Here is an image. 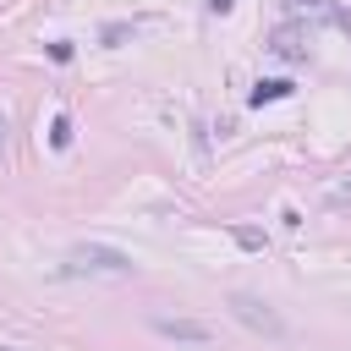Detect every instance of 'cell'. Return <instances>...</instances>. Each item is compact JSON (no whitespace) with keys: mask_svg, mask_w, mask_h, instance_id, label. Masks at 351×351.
I'll return each instance as SVG.
<instances>
[{"mask_svg":"<svg viewBox=\"0 0 351 351\" xmlns=\"http://www.w3.org/2000/svg\"><path fill=\"white\" fill-rule=\"evenodd\" d=\"M49 148H71V121H66V115L49 121Z\"/></svg>","mask_w":351,"mask_h":351,"instance_id":"9","label":"cell"},{"mask_svg":"<svg viewBox=\"0 0 351 351\" xmlns=\"http://www.w3.org/2000/svg\"><path fill=\"white\" fill-rule=\"evenodd\" d=\"M296 93V82L291 77H258L252 82V93H247V104L252 110H263V104H280V99H291Z\"/></svg>","mask_w":351,"mask_h":351,"instance_id":"4","label":"cell"},{"mask_svg":"<svg viewBox=\"0 0 351 351\" xmlns=\"http://www.w3.org/2000/svg\"><path fill=\"white\" fill-rule=\"evenodd\" d=\"M154 329H159L165 340H181V346H208V340H214V329H208L203 318H165V313H159Z\"/></svg>","mask_w":351,"mask_h":351,"instance_id":"3","label":"cell"},{"mask_svg":"<svg viewBox=\"0 0 351 351\" xmlns=\"http://www.w3.org/2000/svg\"><path fill=\"white\" fill-rule=\"evenodd\" d=\"M269 49H274L280 60H302V55H307V38H302L296 27H280V33L269 38Z\"/></svg>","mask_w":351,"mask_h":351,"instance_id":"6","label":"cell"},{"mask_svg":"<svg viewBox=\"0 0 351 351\" xmlns=\"http://www.w3.org/2000/svg\"><path fill=\"white\" fill-rule=\"evenodd\" d=\"M230 313H236V318H241L252 335H263V340H285V318H280V313H274L263 296H247V291H236V296H230Z\"/></svg>","mask_w":351,"mask_h":351,"instance_id":"2","label":"cell"},{"mask_svg":"<svg viewBox=\"0 0 351 351\" xmlns=\"http://www.w3.org/2000/svg\"><path fill=\"white\" fill-rule=\"evenodd\" d=\"M230 241H236V247H247V252H263V247H269V236H263V230H252V225H230Z\"/></svg>","mask_w":351,"mask_h":351,"instance_id":"7","label":"cell"},{"mask_svg":"<svg viewBox=\"0 0 351 351\" xmlns=\"http://www.w3.org/2000/svg\"><path fill=\"white\" fill-rule=\"evenodd\" d=\"M280 11H285V22H329L335 16L329 0H280Z\"/></svg>","mask_w":351,"mask_h":351,"instance_id":"5","label":"cell"},{"mask_svg":"<svg viewBox=\"0 0 351 351\" xmlns=\"http://www.w3.org/2000/svg\"><path fill=\"white\" fill-rule=\"evenodd\" d=\"M132 33H137V27H132V22H104V27H99V38H104V44H110V49H115V44H126V38H132Z\"/></svg>","mask_w":351,"mask_h":351,"instance_id":"8","label":"cell"},{"mask_svg":"<svg viewBox=\"0 0 351 351\" xmlns=\"http://www.w3.org/2000/svg\"><path fill=\"white\" fill-rule=\"evenodd\" d=\"M66 274H132V258L121 247H99V241H82L66 252Z\"/></svg>","mask_w":351,"mask_h":351,"instance_id":"1","label":"cell"}]
</instances>
